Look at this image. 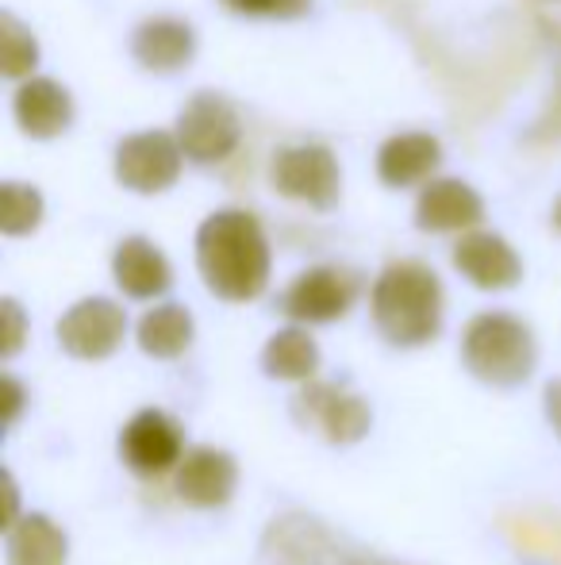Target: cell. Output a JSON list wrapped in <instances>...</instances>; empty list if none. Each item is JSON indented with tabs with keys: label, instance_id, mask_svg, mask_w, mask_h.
<instances>
[{
	"label": "cell",
	"instance_id": "cell-1",
	"mask_svg": "<svg viewBox=\"0 0 561 565\" xmlns=\"http://www.w3.org/2000/svg\"><path fill=\"white\" fill-rule=\"evenodd\" d=\"M196 266L219 300L247 305L270 285V243L250 212L224 209L196 231Z\"/></svg>",
	"mask_w": 561,
	"mask_h": 565
},
{
	"label": "cell",
	"instance_id": "cell-2",
	"mask_svg": "<svg viewBox=\"0 0 561 565\" xmlns=\"http://www.w3.org/2000/svg\"><path fill=\"white\" fill-rule=\"evenodd\" d=\"M369 305L392 347H423L442 328V281L423 262H392L374 281Z\"/></svg>",
	"mask_w": 561,
	"mask_h": 565
},
{
	"label": "cell",
	"instance_id": "cell-3",
	"mask_svg": "<svg viewBox=\"0 0 561 565\" xmlns=\"http://www.w3.org/2000/svg\"><path fill=\"white\" fill-rule=\"evenodd\" d=\"M462 362L493 388H516L539 365V347L524 320L508 312H481L462 335Z\"/></svg>",
	"mask_w": 561,
	"mask_h": 565
},
{
	"label": "cell",
	"instance_id": "cell-4",
	"mask_svg": "<svg viewBox=\"0 0 561 565\" xmlns=\"http://www.w3.org/2000/svg\"><path fill=\"white\" fill-rule=\"evenodd\" d=\"M362 274L350 266H315L304 269L296 281L284 289L281 312L296 323H331L354 308L362 297Z\"/></svg>",
	"mask_w": 561,
	"mask_h": 565
},
{
	"label": "cell",
	"instance_id": "cell-5",
	"mask_svg": "<svg viewBox=\"0 0 561 565\" xmlns=\"http://www.w3.org/2000/svg\"><path fill=\"white\" fill-rule=\"evenodd\" d=\"M273 189L289 201H300L308 209H335L338 204V189H343V178H338V162L327 147H284L278 158H273Z\"/></svg>",
	"mask_w": 561,
	"mask_h": 565
},
{
	"label": "cell",
	"instance_id": "cell-6",
	"mask_svg": "<svg viewBox=\"0 0 561 565\" xmlns=\"http://www.w3.org/2000/svg\"><path fill=\"white\" fill-rule=\"evenodd\" d=\"M239 113L231 108V100H224L219 93H196L177 116V142L185 150V158L208 166L224 162L235 147H239Z\"/></svg>",
	"mask_w": 561,
	"mask_h": 565
},
{
	"label": "cell",
	"instance_id": "cell-7",
	"mask_svg": "<svg viewBox=\"0 0 561 565\" xmlns=\"http://www.w3.org/2000/svg\"><path fill=\"white\" fill-rule=\"evenodd\" d=\"M181 150L177 135L170 131H142L120 142L116 150V178L131 193H165L181 178Z\"/></svg>",
	"mask_w": 561,
	"mask_h": 565
},
{
	"label": "cell",
	"instance_id": "cell-8",
	"mask_svg": "<svg viewBox=\"0 0 561 565\" xmlns=\"http://www.w3.org/2000/svg\"><path fill=\"white\" fill-rule=\"evenodd\" d=\"M128 331V316L120 305L105 297H89L74 305L58 320V342L66 354L82 358V362H100V358L116 354Z\"/></svg>",
	"mask_w": 561,
	"mask_h": 565
},
{
	"label": "cell",
	"instance_id": "cell-9",
	"mask_svg": "<svg viewBox=\"0 0 561 565\" xmlns=\"http://www.w3.org/2000/svg\"><path fill=\"white\" fill-rule=\"evenodd\" d=\"M120 454L136 473L158 477L185 458V431L158 408H142L120 435Z\"/></svg>",
	"mask_w": 561,
	"mask_h": 565
},
{
	"label": "cell",
	"instance_id": "cell-10",
	"mask_svg": "<svg viewBox=\"0 0 561 565\" xmlns=\"http://www.w3.org/2000/svg\"><path fill=\"white\" fill-rule=\"evenodd\" d=\"M292 412L300 416V424H315L331 443L350 447V443L366 439L369 431V408L350 393H338L331 385H304V393L296 396Z\"/></svg>",
	"mask_w": 561,
	"mask_h": 565
},
{
	"label": "cell",
	"instance_id": "cell-11",
	"mask_svg": "<svg viewBox=\"0 0 561 565\" xmlns=\"http://www.w3.org/2000/svg\"><path fill=\"white\" fill-rule=\"evenodd\" d=\"M235 481H239V466H235L231 454L216 447H196L177 461L173 489L193 508H224L235 497Z\"/></svg>",
	"mask_w": 561,
	"mask_h": 565
},
{
	"label": "cell",
	"instance_id": "cell-12",
	"mask_svg": "<svg viewBox=\"0 0 561 565\" xmlns=\"http://www.w3.org/2000/svg\"><path fill=\"white\" fill-rule=\"evenodd\" d=\"M454 266H457V274L470 277L477 289H488V292L511 289V285H519V277H524L519 254L511 250L500 235H493V231H470V235L457 238Z\"/></svg>",
	"mask_w": 561,
	"mask_h": 565
},
{
	"label": "cell",
	"instance_id": "cell-13",
	"mask_svg": "<svg viewBox=\"0 0 561 565\" xmlns=\"http://www.w3.org/2000/svg\"><path fill=\"white\" fill-rule=\"evenodd\" d=\"M15 124L31 135V139H58L62 131H69L74 124V100L51 77H28L15 89L12 100Z\"/></svg>",
	"mask_w": 561,
	"mask_h": 565
},
{
	"label": "cell",
	"instance_id": "cell-14",
	"mask_svg": "<svg viewBox=\"0 0 561 565\" xmlns=\"http://www.w3.org/2000/svg\"><path fill=\"white\" fill-rule=\"evenodd\" d=\"M485 216V204L465 181L442 178L427 181L420 204H416V224L423 231H473Z\"/></svg>",
	"mask_w": 561,
	"mask_h": 565
},
{
	"label": "cell",
	"instance_id": "cell-15",
	"mask_svg": "<svg viewBox=\"0 0 561 565\" xmlns=\"http://www.w3.org/2000/svg\"><path fill=\"white\" fill-rule=\"evenodd\" d=\"M131 54L139 66L154 70V74H177L196 54V35L185 20L158 15V20L139 23L136 39H131Z\"/></svg>",
	"mask_w": 561,
	"mask_h": 565
},
{
	"label": "cell",
	"instance_id": "cell-16",
	"mask_svg": "<svg viewBox=\"0 0 561 565\" xmlns=\"http://www.w3.org/2000/svg\"><path fill=\"white\" fill-rule=\"evenodd\" d=\"M112 274H116V285H120L131 300L162 297V292L170 289V281H173L165 254L142 235H131V238H123V243L116 246Z\"/></svg>",
	"mask_w": 561,
	"mask_h": 565
},
{
	"label": "cell",
	"instance_id": "cell-17",
	"mask_svg": "<svg viewBox=\"0 0 561 565\" xmlns=\"http://www.w3.org/2000/svg\"><path fill=\"white\" fill-rule=\"evenodd\" d=\"M442 162V147L434 135L423 131H404L392 135L381 150H377V173H381L385 185L392 189H408L420 185V181L431 178Z\"/></svg>",
	"mask_w": 561,
	"mask_h": 565
},
{
	"label": "cell",
	"instance_id": "cell-18",
	"mask_svg": "<svg viewBox=\"0 0 561 565\" xmlns=\"http://www.w3.org/2000/svg\"><path fill=\"white\" fill-rule=\"evenodd\" d=\"M66 535L46 515L28 512L8 527V565H66Z\"/></svg>",
	"mask_w": 561,
	"mask_h": 565
},
{
	"label": "cell",
	"instance_id": "cell-19",
	"mask_svg": "<svg viewBox=\"0 0 561 565\" xmlns=\"http://www.w3.org/2000/svg\"><path fill=\"white\" fill-rule=\"evenodd\" d=\"M262 370L273 381H312V373L320 370V347L304 328H284L266 342Z\"/></svg>",
	"mask_w": 561,
	"mask_h": 565
},
{
	"label": "cell",
	"instance_id": "cell-20",
	"mask_svg": "<svg viewBox=\"0 0 561 565\" xmlns=\"http://www.w3.org/2000/svg\"><path fill=\"white\" fill-rule=\"evenodd\" d=\"M193 342V316L181 305H158L139 320V347L150 358H177Z\"/></svg>",
	"mask_w": 561,
	"mask_h": 565
},
{
	"label": "cell",
	"instance_id": "cell-21",
	"mask_svg": "<svg viewBox=\"0 0 561 565\" xmlns=\"http://www.w3.org/2000/svg\"><path fill=\"white\" fill-rule=\"evenodd\" d=\"M43 220V196L39 189L20 185V181H8L0 185V231L4 235H28Z\"/></svg>",
	"mask_w": 561,
	"mask_h": 565
},
{
	"label": "cell",
	"instance_id": "cell-22",
	"mask_svg": "<svg viewBox=\"0 0 561 565\" xmlns=\"http://www.w3.org/2000/svg\"><path fill=\"white\" fill-rule=\"evenodd\" d=\"M39 62V46H35V35L23 28L15 15H0V70L4 77H31Z\"/></svg>",
	"mask_w": 561,
	"mask_h": 565
},
{
	"label": "cell",
	"instance_id": "cell-23",
	"mask_svg": "<svg viewBox=\"0 0 561 565\" xmlns=\"http://www.w3.org/2000/svg\"><path fill=\"white\" fill-rule=\"evenodd\" d=\"M231 12L239 15H278V20H292L312 8V0H224Z\"/></svg>",
	"mask_w": 561,
	"mask_h": 565
},
{
	"label": "cell",
	"instance_id": "cell-24",
	"mask_svg": "<svg viewBox=\"0 0 561 565\" xmlns=\"http://www.w3.org/2000/svg\"><path fill=\"white\" fill-rule=\"evenodd\" d=\"M23 342V312L15 300H4V358H12Z\"/></svg>",
	"mask_w": 561,
	"mask_h": 565
},
{
	"label": "cell",
	"instance_id": "cell-25",
	"mask_svg": "<svg viewBox=\"0 0 561 565\" xmlns=\"http://www.w3.org/2000/svg\"><path fill=\"white\" fill-rule=\"evenodd\" d=\"M0 385H4V396H8V408H4V424L12 427L15 419H20V404H23L20 381H15V377H4V381H0Z\"/></svg>",
	"mask_w": 561,
	"mask_h": 565
},
{
	"label": "cell",
	"instance_id": "cell-26",
	"mask_svg": "<svg viewBox=\"0 0 561 565\" xmlns=\"http://www.w3.org/2000/svg\"><path fill=\"white\" fill-rule=\"evenodd\" d=\"M547 419H550V427H554L558 439H561V377L547 385Z\"/></svg>",
	"mask_w": 561,
	"mask_h": 565
},
{
	"label": "cell",
	"instance_id": "cell-27",
	"mask_svg": "<svg viewBox=\"0 0 561 565\" xmlns=\"http://www.w3.org/2000/svg\"><path fill=\"white\" fill-rule=\"evenodd\" d=\"M554 224L561 227V201H558V209H554Z\"/></svg>",
	"mask_w": 561,
	"mask_h": 565
}]
</instances>
